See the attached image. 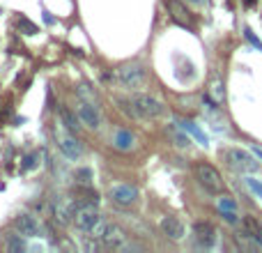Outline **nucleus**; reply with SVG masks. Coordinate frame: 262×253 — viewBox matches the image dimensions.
Instances as JSON below:
<instances>
[{"instance_id": "nucleus-1", "label": "nucleus", "mask_w": 262, "mask_h": 253, "mask_svg": "<svg viewBox=\"0 0 262 253\" xmlns=\"http://www.w3.org/2000/svg\"><path fill=\"white\" fill-rule=\"evenodd\" d=\"M71 223L76 226L78 232H83V235H87V237H92V239H99V235H101V230H104V226H106L104 216L94 210V205H83V207H76Z\"/></svg>"}, {"instance_id": "nucleus-2", "label": "nucleus", "mask_w": 262, "mask_h": 253, "mask_svg": "<svg viewBox=\"0 0 262 253\" xmlns=\"http://www.w3.org/2000/svg\"><path fill=\"white\" fill-rule=\"evenodd\" d=\"M164 111H166L164 104L159 102V99L150 97V95H134L131 97V113L143 120L159 118V115H164Z\"/></svg>"}, {"instance_id": "nucleus-3", "label": "nucleus", "mask_w": 262, "mask_h": 253, "mask_svg": "<svg viewBox=\"0 0 262 253\" xmlns=\"http://www.w3.org/2000/svg\"><path fill=\"white\" fill-rule=\"evenodd\" d=\"M193 173H196V180L207 189L209 194H221V191H223V178H221V173H218L212 163L198 161L196 166H193Z\"/></svg>"}, {"instance_id": "nucleus-4", "label": "nucleus", "mask_w": 262, "mask_h": 253, "mask_svg": "<svg viewBox=\"0 0 262 253\" xmlns=\"http://www.w3.org/2000/svg\"><path fill=\"white\" fill-rule=\"evenodd\" d=\"M117 81L124 88H129V90H138V88L145 86L148 74H145V69L141 65H124L117 69Z\"/></svg>"}, {"instance_id": "nucleus-5", "label": "nucleus", "mask_w": 262, "mask_h": 253, "mask_svg": "<svg viewBox=\"0 0 262 253\" xmlns=\"http://www.w3.org/2000/svg\"><path fill=\"white\" fill-rule=\"evenodd\" d=\"M55 140H58V147H60V152L65 156H69V159H78V156H83V143L76 138V136L67 134L60 124L55 127Z\"/></svg>"}, {"instance_id": "nucleus-6", "label": "nucleus", "mask_w": 262, "mask_h": 253, "mask_svg": "<svg viewBox=\"0 0 262 253\" xmlns=\"http://www.w3.org/2000/svg\"><path fill=\"white\" fill-rule=\"evenodd\" d=\"M225 159H228V163L235 171L239 173H255L257 168H260V163L253 159L251 152H246V150H239V147H235V150H228L225 152Z\"/></svg>"}, {"instance_id": "nucleus-7", "label": "nucleus", "mask_w": 262, "mask_h": 253, "mask_svg": "<svg viewBox=\"0 0 262 253\" xmlns=\"http://www.w3.org/2000/svg\"><path fill=\"white\" fill-rule=\"evenodd\" d=\"M99 242L104 244L106 248H124L126 246V232L122 230L117 223H108V221H106L104 230L99 235Z\"/></svg>"}, {"instance_id": "nucleus-8", "label": "nucleus", "mask_w": 262, "mask_h": 253, "mask_svg": "<svg viewBox=\"0 0 262 253\" xmlns=\"http://www.w3.org/2000/svg\"><path fill=\"white\" fill-rule=\"evenodd\" d=\"M110 198H113V203L126 207V205H134L138 200V189L131 187V184H113L110 187Z\"/></svg>"}, {"instance_id": "nucleus-9", "label": "nucleus", "mask_w": 262, "mask_h": 253, "mask_svg": "<svg viewBox=\"0 0 262 253\" xmlns=\"http://www.w3.org/2000/svg\"><path fill=\"white\" fill-rule=\"evenodd\" d=\"M14 228H17L19 235H23V237H37L39 230H42L37 219L30 214H19L17 219H14Z\"/></svg>"}, {"instance_id": "nucleus-10", "label": "nucleus", "mask_w": 262, "mask_h": 253, "mask_svg": "<svg viewBox=\"0 0 262 253\" xmlns=\"http://www.w3.org/2000/svg\"><path fill=\"white\" fill-rule=\"evenodd\" d=\"M76 113H78V118H81V122L85 124V127H90V129H97L99 124H101V115H99V111L92 104L81 102L76 106Z\"/></svg>"}, {"instance_id": "nucleus-11", "label": "nucleus", "mask_w": 262, "mask_h": 253, "mask_svg": "<svg viewBox=\"0 0 262 253\" xmlns=\"http://www.w3.org/2000/svg\"><path fill=\"white\" fill-rule=\"evenodd\" d=\"M193 232H196V239L202 244V246H214L216 242V228L209 223V221H198L193 226Z\"/></svg>"}, {"instance_id": "nucleus-12", "label": "nucleus", "mask_w": 262, "mask_h": 253, "mask_svg": "<svg viewBox=\"0 0 262 253\" xmlns=\"http://www.w3.org/2000/svg\"><path fill=\"white\" fill-rule=\"evenodd\" d=\"M161 232L173 242H180L184 237V223L175 216H166V219H161Z\"/></svg>"}, {"instance_id": "nucleus-13", "label": "nucleus", "mask_w": 262, "mask_h": 253, "mask_svg": "<svg viewBox=\"0 0 262 253\" xmlns=\"http://www.w3.org/2000/svg\"><path fill=\"white\" fill-rule=\"evenodd\" d=\"M168 7H170V12H173V19L180 26H184V28H193V21H191V14L184 10V7L177 3V0H170L168 3Z\"/></svg>"}, {"instance_id": "nucleus-14", "label": "nucleus", "mask_w": 262, "mask_h": 253, "mask_svg": "<svg viewBox=\"0 0 262 253\" xmlns=\"http://www.w3.org/2000/svg\"><path fill=\"white\" fill-rule=\"evenodd\" d=\"M60 120H62V124H65V129L71 131V134H76V131L81 129V118H78L76 113H71L69 108H65V106L60 108Z\"/></svg>"}, {"instance_id": "nucleus-15", "label": "nucleus", "mask_w": 262, "mask_h": 253, "mask_svg": "<svg viewBox=\"0 0 262 253\" xmlns=\"http://www.w3.org/2000/svg\"><path fill=\"white\" fill-rule=\"evenodd\" d=\"M113 145L117 147V150H131V145H134V134H131V131H117L113 138Z\"/></svg>"}, {"instance_id": "nucleus-16", "label": "nucleus", "mask_w": 262, "mask_h": 253, "mask_svg": "<svg viewBox=\"0 0 262 253\" xmlns=\"http://www.w3.org/2000/svg\"><path fill=\"white\" fill-rule=\"evenodd\" d=\"M182 127H184V131H189V134H191L193 138L200 143V145H205V147L209 145V138L205 136V131L198 129V124H193V122H182Z\"/></svg>"}, {"instance_id": "nucleus-17", "label": "nucleus", "mask_w": 262, "mask_h": 253, "mask_svg": "<svg viewBox=\"0 0 262 253\" xmlns=\"http://www.w3.org/2000/svg\"><path fill=\"white\" fill-rule=\"evenodd\" d=\"M209 97H214V104H221L225 97V90H223V83L221 81H214L212 88H209Z\"/></svg>"}, {"instance_id": "nucleus-18", "label": "nucleus", "mask_w": 262, "mask_h": 253, "mask_svg": "<svg viewBox=\"0 0 262 253\" xmlns=\"http://www.w3.org/2000/svg\"><path fill=\"white\" fill-rule=\"evenodd\" d=\"M237 205L230 198H218V212H235Z\"/></svg>"}, {"instance_id": "nucleus-19", "label": "nucleus", "mask_w": 262, "mask_h": 253, "mask_svg": "<svg viewBox=\"0 0 262 253\" xmlns=\"http://www.w3.org/2000/svg\"><path fill=\"white\" fill-rule=\"evenodd\" d=\"M246 184H248V189H251L257 198H262V182H257L255 178H246Z\"/></svg>"}, {"instance_id": "nucleus-20", "label": "nucleus", "mask_w": 262, "mask_h": 253, "mask_svg": "<svg viewBox=\"0 0 262 253\" xmlns=\"http://www.w3.org/2000/svg\"><path fill=\"white\" fill-rule=\"evenodd\" d=\"M74 178H76L78 182L87 184L90 180H92V171H90V168H81V171H76V175H74Z\"/></svg>"}, {"instance_id": "nucleus-21", "label": "nucleus", "mask_w": 262, "mask_h": 253, "mask_svg": "<svg viewBox=\"0 0 262 253\" xmlns=\"http://www.w3.org/2000/svg\"><path fill=\"white\" fill-rule=\"evenodd\" d=\"M221 216H223L228 223H232V226L237 223V214H235V212H221Z\"/></svg>"}, {"instance_id": "nucleus-22", "label": "nucleus", "mask_w": 262, "mask_h": 253, "mask_svg": "<svg viewBox=\"0 0 262 253\" xmlns=\"http://www.w3.org/2000/svg\"><path fill=\"white\" fill-rule=\"evenodd\" d=\"M246 37L251 39V42H253V44H255L257 49H260V51H262V42H260V39H257V37H255V35H253V33H251V30H248V28H246Z\"/></svg>"}, {"instance_id": "nucleus-23", "label": "nucleus", "mask_w": 262, "mask_h": 253, "mask_svg": "<svg viewBox=\"0 0 262 253\" xmlns=\"http://www.w3.org/2000/svg\"><path fill=\"white\" fill-rule=\"evenodd\" d=\"M19 26H23V28H26V30H28V35H33V33H35V30H37V28H35V26H33V23H28V21H26V19H23V21H19Z\"/></svg>"}, {"instance_id": "nucleus-24", "label": "nucleus", "mask_w": 262, "mask_h": 253, "mask_svg": "<svg viewBox=\"0 0 262 253\" xmlns=\"http://www.w3.org/2000/svg\"><path fill=\"white\" fill-rule=\"evenodd\" d=\"M177 145H180V147H189V145H191V140L180 134V136H177Z\"/></svg>"}, {"instance_id": "nucleus-25", "label": "nucleus", "mask_w": 262, "mask_h": 253, "mask_svg": "<svg viewBox=\"0 0 262 253\" xmlns=\"http://www.w3.org/2000/svg\"><path fill=\"white\" fill-rule=\"evenodd\" d=\"M10 248H12V251H19V248H26V244L19 242V239H12V242H10Z\"/></svg>"}, {"instance_id": "nucleus-26", "label": "nucleus", "mask_w": 262, "mask_h": 253, "mask_svg": "<svg viewBox=\"0 0 262 253\" xmlns=\"http://www.w3.org/2000/svg\"><path fill=\"white\" fill-rule=\"evenodd\" d=\"M253 154L257 156V159H260L262 161V147H257V145H253Z\"/></svg>"}, {"instance_id": "nucleus-27", "label": "nucleus", "mask_w": 262, "mask_h": 253, "mask_svg": "<svg viewBox=\"0 0 262 253\" xmlns=\"http://www.w3.org/2000/svg\"><path fill=\"white\" fill-rule=\"evenodd\" d=\"M186 3H191V5H202L205 0H186Z\"/></svg>"}, {"instance_id": "nucleus-28", "label": "nucleus", "mask_w": 262, "mask_h": 253, "mask_svg": "<svg viewBox=\"0 0 262 253\" xmlns=\"http://www.w3.org/2000/svg\"><path fill=\"white\" fill-rule=\"evenodd\" d=\"M253 3H255V0H246V5H253Z\"/></svg>"}]
</instances>
